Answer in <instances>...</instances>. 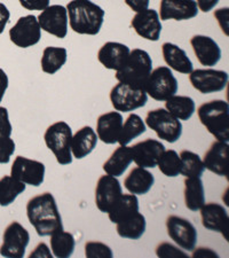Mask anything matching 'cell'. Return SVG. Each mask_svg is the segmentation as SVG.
<instances>
[{
	"instance_id": "obj_24",
	"label": "cell",
	"mask_w": 229,
	"mask_h": 258,
	"mask_svg": "<svg viewBox=\"0 0 229 258\" xmlns=\"http://www.w3.org/2000/svg\"><path fill=\"white\" fill-rule=\"evenodd\" d=\"M164 61L170 69L185 75H189L194 70L193 62L187 55L186 52L178 45L173 43H164L162 45Z\"/></svg>"
},
{
	"instance_id": "obj_12",
	"label": "cell",
	"mask_w": 229,
	"mask_h": 258,
	"mask_svg": "<svg viewBox=\"0 0 229 258\" xmlns=\"http://www.w3.org/2000/svg\"><path fill=\"white\" fill-rule=\"evenodd\" d=\"M190 84L202 94L216 93L228 84V74L223 70L197 69L189 74Z\"/></svg>"
},
{
	"instance_id": "obj_45",
	"label": "cell",
	"mask_w": 229,
	"mask_h": 258,
	"mask_svg": "<svg viewBox=\"0 0 229 258\" xmlns=\"http://www.w3.org/2000/svg\"><path fill=\"white\" fill-rule=\"evenodd\" d=\"M193 253H191V257L193 258H219L218 253L214 250H212L211 248H205L201 247L197 249H193Z\"/></svg>"
},
{
	"instance_id": "obj_13",
	"label": "cell",
	"mask_w": 229,
	"mask_h": 258,
	"mask_svg": "<svg viewBox=\"0 0 229 258\" xmlns=\"http://www.w3.org/2000/svg\"><path fill=\"white\" fill-rule=\"evenodd\" d=\"M41 30L63 39L68 33V12L62 5L46 7L37 18Z\"/></svg>"
},
{
	"instance_id": "obj_28",
	"label": "cell",
	"mask_w": 229,
	"mask_h": 258,
	"mask_svg": "<svg viewBox=\"0 0 229 258\" xmlns=\"http://www.w3.org/2000/svg\"><path fill=\"white\" fill-rule=\"evenodd\" d=\"M139 212V200L134 194H122L108 212L111 223L117 224Z\"/></svg>"
},
{
	"instance_id": "obj_49",
	"label": "cell",
	"mask_w": 229,
	"mask_h": 258,
	"mask_svg": "<svg viewBox=\"0 0 229 258\" xmlns=\"http://www.w3.org/2000/svg\"><path fill=\"white\" fill-rule=\"evenodd\" d=\"M8 84H10V81H8L7 74L0 68V102L3 101L4 95H5L8 89Z\"/></svg>"
},
{
	"instance_id": "obj_29",
	"label": "cell",
	"mask_w": 229,
	"mask_h": 258,
	"mask_svg": "<svg viewBox=\"0 0 229 258\" xmlns=\"http://www.w3.org/2000/svg\"><path fill=\"white\" fill-rule=\"evenodd\" d=\"M185 205L190 211H198L205 203V192L201 177H188L185 179Z\"/></svg>"
},
{
	"instance_id": "obj_34",
	"label": "cell",
	"mask_w": 229,
	"mask_h": 258,
	"mask_svg": "<svg viewBox=\"0 0 229 258\" xmlns=\"http://www.w3.org/2000/svg\"><path fill=\"white\" fill-rule=\"evenodd\" d=\"M145 130H147V126L142 118L136 114H130L125 122H123L117 143L120 146H127L133 139L143 135Z\"/></svg>"
},
{
	"instance_id": "obj_2",
	"label": "cell",
	"mask_w": 229,
	"mask_h": 258,
	"mask_svg": "<svg viewBox=\"0 0 229 258\" xmlns=\"http://www.w3.org/2000/svg\"><path fill=\"white\" fill-rule=\"evenodd\" d=\"M69 24L79 35L95 36L101 30L105 11L91 0H71L66 5Z\"/></svg>"
},
{
	"instance_id": "obj_17",
	"label": "cell",
	"mask_w": 229,
	"mask_h": 258,
	"mask_svg": "<svg viewBox=\"0 0 229 258\" xmlns=\"http://www.w3.org/2000/svg\"><path fill=\"white\" fill-rule=\"evenodd\" d=\"M133 162L140 168L152 169L157 166L158 159H160L162 153L165 151V146L156 139H145L140 141L132 147Z\"/></svg>"
},
{
	"instance_id": "obj_43",
	"label": "cell",
	"mask_w": 229,
	"mask_h": 258,
	"mask_svg": "<svg viewBox=\"0 0 229 258\" xmlns=\"http://www.w3.org/2000/svg\"><path fill=\"white\" fill-rule=\"evenodd\" d=\"M228 16H229V10L226 8H220V10L214 12V18L218 21L220 28H221L222 32L224 35L228 36Z\"/></svg>"
},
{
	"instance_id": "obj_6",
	"label": "cell",
	"mask_w": 229,
	"mask_h": 258,
	"mask_svg": "<svg viewBox=\"0 0 229 258\" xmlns=\"http://www.w3.org/2000/svg\"><path fill=\"white\" fill-rule=\"evenodd\" d=\"M145 125L155 131L158 138L170 144L177 143L182 136L181 122L170 114L165 108H157L148 111Z\"/></svg>"
},
{
	"instance_id": "obj_38",
	"label": "cell",
	"mask_w": 229,
	"mask_h": 258,
	"mask_svg": "<svg viewBox=\"0 0 229 258\" xmlns=\"http://www.w3.org/2000/svg\"><path fill=\"white\" fill-rule=\"evenodd\" d=\"M85 256L87 258H112L114 253L108 244L99 241H89L85 243Z\"/></svg>"
},
{
	"instance_id": "obj_26",
	"label": "cell",
	"mask_w": 229,
	"mask_h": 258,
	"mask_svg": "<svg viewBox=\"0 0 229 258\" xmlns=\"http://www.w3.org/2000/svg\"><path fill=\"white\" fill-rule=\"evenodd\" d=\"M154 184H155L154 174L140 166L132 169L124 180L125 188L134 195L147 194L152 188Z\"/></svg>"
},
{
	"instance_id": "obj_3",
	"label": "cell",
	"mask_w": 229,
	"mask_h": 258,
	"mask_svg": "<svg viewBox=\"0 0 229 258\" xmlns=\"http://www.w3.org/2000/svg\"><path fill=\"white\" fill-rule=\"evenodd\" d=\"M152 70V60L144 49L134 48L125 64L116 72V80L136 90H143Z\"/></svg>"
},
{
	"instance_id": "obj_35",
	"label": "cell",
	"mask_w": 229,
	"mask_h": 258,
	"mask_svg": "<svg viewBox=\"0 0 229 258\" xmlns=\"http://www.w3.org/2000/svg\"><path fill=\"white\" fill-rule=\"evenodd\" d=\"M26 184L12 176L0 178V206L8 207L26 190Z\"/></svg>"
},
{
	"instance_id": "obj_1",
	"label": "cell",
	"mask_w": 229,
	"mask_h": 258,
	"mask_svg": "<svg viewBox=\"0 0 229 258\" xmlns=\"http://www.w3.org/2000/svg\"><path fill=\"white\" fill-rule=\"evenodd\" d=\"M27 216L37 234L41 238L63 228L59 208L52 193L45 192L29 200Z\"/></svg>"
},
{
	"instance_id": "obj_39",
	"label": "cell",
	"mask_w": 229,
	"mask_h": 258,
	"mask_svg": "<svg viewBox=\"0 0 229 258\" xmlns=\"http://www.w3.org/2000/svg\"><path fill=\"white\" fill-rule=\"evenodd\" d=\"M156 255L161 258H174V257H187L188 255L182 251L179 247L172 243L162 242L156 247Z\"/></svg>"
},
{
	"instance_id": "obj_44",
	"label": "cell",
	"mask_w": 229,
	"mask_h": 258,
	"mask_svg": "<svg viewBox=\"0 0 229 258\" xmlns=\"http://www.w3.org/2000/svg\"><path fill=\"white\" fill-rule=\"evenodd\" d=\"M29 257L30 258H35V257H37V258H52L53 253L51 252V249L48 248L47 244L44 242H40L35 248V250L31 251Z\"/></svg>"
},
{
	"instance_id": "obj_31",
	"label": "cell",
	"mask_w": 229,
	"mask_h": 258,
	"mask_svg": "<svg viewBox=\"0 0 229 258\" xmlns=\"http://www.w3.org/2000/svg\"><path fill=\"white\" fill-rule=\"evenodd\" d=\"M116 225H117V234L120 238L139 240L144 234L147 222H145L144 216L137 212V214L131 216L130 218L117 223Z\"/></svg>"
},
{
	"instance_id": "obj_7",
	"label": "cell",
	"mask_w": 229,
	"mask_h": 258,
	"mask_svg": "<svg viewBox=\"0 0 229 258\" xmlns=\"http://www.w3.org/2000/svg\"><path fill=\"white\" fill-rule=\"evenodd\" d=\"M178 81L169 67H158L151 70L144 85L147 95L156 101H166L178 92Z\"/></svg>"
},
{
	"instance_id": "obj_48",
	"label": "cell",
	"mask_w": 229,
	"mask_h": 258,
	"mask_svg": "<svg viewBox=\"0 0 229 258\" xmlns=\"http://www.w3.org/2000/svg\"><path fill=\"white\" fill-rule=\"evenodd\" d=\"M218 3L219 0H196L198 10L204 12V13H209L210 11L218 5Z\"/></svg>"
},
{
	"instance_id": "obj_30",
	"label": "cell",
	"mask_w": 229,
	"mask_h": 258,
	"mask_svg": "<svg viewBox=\"0 0 229 258\" xmlns=\"http://www.w3.org/2000/svg\"><path fill=\"white\" fill-rule=\"evenodd\" d=\"M165 109L179 120H188L196 110L193 98L186 95H172L165 102Z\"/></svg>"
},
{
	"instance_id": "obj_14",
	"label": "cell",
	"mask_w": 229,
	"mask_h": 258,
	"mask_svg": "<svg viewBox=\"0 0 229 258\" xmlns=\"http://www.w3.org/2000/svg\"><path fill=\"white\" fill-rule=\"evenodd\" d=\"M45 171V164L41 162L27 159L24 156H18L12 165L11 176L26 185L38 187L44 182Z\"/></svg>"
},
{
	"instance_id": "obj_21",
	"label": "cell",
	"mask_w": 229,
	"mask_h": 258,
	"mask_svg": "<svg viewBox=\"0 0 229 258\" xmlns=\"http://www.w3.org/2000/svg\"><path fill=\"white\" fill-rule=\"evenodd\" d=\"M228 143L215 140L204 155V168L215 173L216 176H228Z\"/></svg>"
},
{
	"instance_id": "obj_27",
	"label": "cell",
	"mask_w": 229,
	"mask_h": 258,
	"mask_svg": "<svg viewBox=\"0 0 229 258\" xmlns=\"http://www.w3.org/2000/svg\"><path fill=\"white\" fill-rule=\"evenodd\" d=\"M132 162L133 155L131 147H128V146H119L111 154L109 159L105 162L103 170L109 176L117 178L124 174Z\"/></svg>"
},
{
	"instance_id": "obj_20",
	"label": "cell",
	"mask_w": 229,
	"mask_h": 258,
	"mask_svg": "<svg viewBox=\"0 0 229 258\" xmlns=\"http://www.w3.org/2000/svg\"><path fill=\"white\" fill-rule=\"evenodd\" d=\"M201 211L202 225L212 232H220L228 240V211L219 203H204Z\"/></svg>"
},
{
	"instance_id": "obj_25",
	"label": "cell",
	"mask_w": 229,
	"mask_h": 258,
	"mask_svg": "<svg viewBox=\"0 0 229 258\" xmlns=\"http://www.w3.org/2000/svg\"><path fill=\"white\" fill-rule=\"evenodd\" d=\"M98 145V136L91 126H83L72 135L71 154L72 157L82 160L94 151Z\"/></svg>"
},
{
	"instance_id": "obj_4",
	"label": "cell",
	"mask_w": 229,
	"mask_h": 258,
	"mask_svg": "<svg viewBox=\"0 0 229 258\" xmlns=\"http://www.w3.org/2000/svg\"><path fill=\"white\" fill-rule=\"evenodd\" d=\"M201 123L216 140L229 141V106L223 100L202 103L197 109Z\"/></svg>"
},
{
	"instance_id": "obj_40",
	"label": "cell",
	"mask_w": 229,
	"mask_h": 258,
	"mask_svg": "<svg viewBox=\"0 0 229 258\" xmlns=\"http://www.w3.org/2000/svg\"><path fill=\"white\" fill-rule=\"evenodd\" d=\"M15 152V143L13 139L0 138V164L10 163L11 157Z\"/></svg>"
},
{
	"instance_id": "obj_36",
	"label": "cell",
	"mask_w": 229,
	"mask_h": 258,
	"mask_svg": "<svg viewBox=\"0 0 229 258\" xmlns=\"http://www.w3.org/2000/svg\"><path fill=\"white\" fill-rule=\"evenodd\" d=\"M181 160V172L180 174L188 177H202L204 172V164L198 154L191 151H182L179 154Z\"/></svg>"
},
{
	"instance_id": "obj_22",
	"label": "cell",
	"mask_w": 229,
	"mask_h": 258,
	"mask_svg": "<svg viewBox=\"0 0 229 258\" xmlns=\"http://www.w3.org/2000/svg\"><path fill=\"white\" fill-rule=\"evenodd\" d=\"M131 49L126 45L116 41H108L99 49L98 60L105 68L117 72L126 62Z\"/></svg>"
},
{
	"instance_id": "obj_33",
	"label": "cell",
	"mask_w": 229,
	"mask_h": 258,
	"mask_svg": "<svg viewBox=\"0 0 229 258\" xmlns=\"http://www.w3.org/2000/svg\"><path fill=\"white\" fill-rule=\"evenodd\" d=\"M68 59V52L63 47L48 46L44 49L40 64L45 74L54 75L65 64Z\"/></svg>"
},
{
	"instance_id": "obj_37",
	"label": "cell",
	"mask_w": 229,
	"mask_h": 258,
	"mask_svg": "<svg viewBox=\"0 0 229 258\" xmlns=\"http://www.w3.org/2000/svg\"><path fill=\"white\" fill-rule=\"evenodd\" d=\"M157 166L160 171L166 177H178L181 172V160L179 154L173 151V149H169V151H164L157 162Z\"/></svg>"
},
{
	"instance_id": "obj_41",
	"label": "cell",
	"mask_w": 229,
	"mask_h": 258,
	"mask_svg": "<svg viewBox=\"0 0 229 258\" xmlns=\"http://www.w3.org/2000/svg\"><path fill=\"white\" fill-rule=\"evenodd\" d=\"M13 126L10 122V115L5 107H0V138H10Z\"/></svg>"
},
{
	"instance_id": "obj_19",
	"label": "cell",
	"mask_w": 229,
	"mask_h": 258,
	"mask_svg": "<svg viewBox=\"0 0 229 258\" xmlns=\"http://www.w3.org/2000/svg\"><path fill=\"white\" fill-rule=\"evenodd\" d=\"M190 45L202 66L213 67L221 59V49L216 41L209 36L195 35L191 37Z\"/></svg>"
},
{
	"instance_id": "obj_47",
	"label": "cell",
	"mask_w": 229,
	"mask_h": 258,
	"mask_svg": "<svg viewBox=\"0 0 229 258\" xmlns=\"http://www.w3.org/2000/svg\"><path fill=\"white\" fill-rule=\"evenodd\" d=\"M11 13L5 4L0 3V35L5 30L8 21H10Z\"/></svg>"
},
{
	"instance_id": "obj_9",
	"label": "cell",
	"mask_w": 229,
	"mask_h": 258,
	"mask_svg": "<svg viewBox=\"0 0 229 258\" xmlns=\"http://www.w3.org/2000/svg\"><path fill=\"white\" fill-rule=\"evenodd\" d=\"M110 101L115 110L130 113L147 105L148 95L144 90H136L124 83H118L110 91Z\"/></svg>"
},
{
	"instance_id": "obj_46",
	"label": "cell",
	"mask_w": 229,
	"mask_h": 258,
	"mask_svg": "<svg viewBox=\"0 0 229 258\" xmlns=\"http://www.w3.org/2000/svg\"><path fill=\"white\" fill-rule=\"evenodd\" d=\"M125 3H126V5L130 7L133 12L137 13V12L147 10L149 7L150 0H125Z\"/></svg>"
},
{
	"instance_id": "obj_10",
	"label": "cell",
	"mask_w": 229,
	"mask_h": 258,
	"mask_svg": "<svg viewBox=\"0 0 229 258\" xmlns=\"http://www.w3.org/2000/svg\"><path fill=\"white\" fill-rule=\"evenodd\" d=\"M166 230L171 240L183 250L191 251L196 247L197 231L188 219L174 215L169 216L166 219Z\"/></svg>"
},
{
	"instance_id": "obj_8",
	"label": "cell",
	"mask_w": 229,
	"mask_h": 258,
	"mask_svg": "<svg viewBox=\"0 0 229 258\" xmlns=\"http://www.w3.org/2000/svg\"><path fill=\"white\" fill-rule=\"evenodd\" d=\"M30 242V234L19 222H12L3 234L0 255L6 258H23Z\"/></svg>"
},
{
	"instance_id": "obj_5",
	"label": "cell",
	"mask_w": 229,
	"mask_h": 258,
	"mask_svg": "<svg viewBox=\"0 0 229 258\" xmlns=\"http://www.w3.org/2000/svg\"><path fill=\"white\" fill-rule=\"evenodd\" d=\"M71 139V127L63 120L53 123L45 132V144L49 151L54 154L57 163L61 165H68L72 163Z\"/></svg>"
},
{
	"instance_id": "obj_15",
	"label": "cell",
	"mask_w": 229,
	"mask_h": 258,
	"mask_svg": "<svg viewBox=\"0 0 229 258\" xmlns=\"http://www.w3.org/2000/svg\"><path fill=\"white\" fill-rule=\"evenodd\" d=\"M123 194L122 185L116 177L105 174L99 178L95 187V205L101 212L108 214Z\"/></svg>"
},
{
	"instance_id": "obj_18",
	"label": "cell",
	"mask_w": 229,
	"mask_h": 258,
	"mask_svg": "<svg viewBox=\"0 0 229 258\" xmlns=\"http://www.w3.org/2000/svg\"><path fill=\"white\" fill-rule=\"evenodd\" d=\"M158 15L163 21L191 20L198 15V7L195 0H161Z\"/></svg>"
},
{
	"instance_id": "obj_16",
	"label": "cell",
	"mask_w": 229,
	"mask_h": 258,
	"mask_svg": "<svg viewBox=\"0 0 229 258\" xmlns=\"http://www.w3.org/2000/svg\"><path fill=\"white\" fill-rule=\"evenodd\" d=\"M131 26L141 38L150 41H157L160 39L162 32V22L157 11L152 10V8L151 10L147 8L144 11L137 12L133 16Z\"/></svg>"
},
{
	"instance_id": "obj_23",
	"label": "cell",
	"mask_w": 229,
	"mask_h": 258,
	"mask_svg": "<svg viewBox=\"0 0 229 258\" xmlns=\"http://www.w3.org/2000/svg\"><path fill=\"white\" fill-rule=\"evenodd\" d=\"M123 122V116L118 111L102 114L97 122L98 139L107 145H115L118 141Z\"/></svg>"
},
{
	"instance_id": "obj_11",
	"label": "cell",
	"mask_w": 229,
	"mask_h": 258,
	"mask_svg": "<svg viewBox=\"0 0 229 258\" xmlns=\"http://www.w3.org/2000/svg\"><path fill=\"white\" fill-rule=\"evenodd\" d=\"M11 41L18 47L28 48L38 44L41 38V28L35 15H26L18 20L10 30Z\"/></svg>"
},
{
	"instance_id": "obj_42",
	"label": "cell",
	"mask_w": 229,
	"mask_h": 258,
	"mask_svg": "<svg viewBox=\"0 0 229 258\" xmlns=\"http://www.w3.org/2000/svg\"><path fill=\"white\" fill-rule=\"evenodd\" d=\"M21 6L28 11H44L51 0H19Z\"/></svg>"
},
{
	"instance_id": "obj_32",
	"label": "cell",
	"mask_w": 229,
	"mask_h": 258,
	"mask_svg": "<svg viewBox=\"0 0 229 258\" xmlns=\"http://www.w3.org/2000/svg\"><path fill=\"white\" fill-rule=\"evenodd\" d=\"M49 236H51V249L54 257L69 258L72 256L76 241L71 233L65 232L62 228L52 233Z\"/></svg>"
}]
</instances>
